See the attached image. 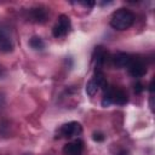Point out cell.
<instances>
[{"label": "cell", "mask_w": 155, "mask_h": 155, "mask_svg": "<svg viewBox=\"0 0 155 155\" xmlns=\"http://www.w3.org/2000/svg\"><path fill=\"white\" fill-rule=\"evenodd\" d=\"M98 86H97V84L91 79L87 84H86V93L88 94V96H91V97H93L97 92H98Z\"/></svg>", "instance_id": "13"}, {"label": "cell", "mask_w": 155, "mask_h": 155, "mask_svg": "<svg viewBox=\"0 0 155 155\" xmlns=\"http://www.w3.org/2000/svg\"><path fill=\"white\" fill-rule=\"evenodd\" d=\"M29 46L34 50H38V51H41L44 50L45 47V42L44 40L40 38V36H33L30 40H29Z\"/></svg>", "instance_id": "12"}, {"label": "cell", "mask_w": 155, "mask_h": 155, "mask_svg": "<svg viewBox=\"0 0 155 155\" xmlns=\"http://www.w3.org/2000/svg\"><path fill=\"white\" fill-rule=\"evenodd\" d=\"M70 27H71V24H70L69 17L65 15H61L58 17L56 25L52 29V34L54 38H63L70 31Z\"/></svg>", "instance_id": "3"}, {"label": "cell", "mask_w": 155, "mask_h": 155, "mask_svg": "<svg viewBox=\"0 0 155 155\" xmlns=\"http://www.w3.org/2000/svg\"><path fill=\"white\" fill-rule=\"evenodd\" d=\"M28 17L34 23H44L47 19V10L44 7H33L29 10Z\"/></svg>", "instance_id": "9"}, {"label": "cell", "mask_w": 155, "mask_h": 155, "mask_svg": "<svg viewBox=\"0 0 155 155\" xmlns=\"http://www.w3.org/2000/svg\"><path fill=\"white\" fill-rule=\"evenodd\" d=\"M134 22V15L127 8L116 10L110 19V25L116 30H126Z\"/></svg>", "instance_id": "1"}, {"label": "cell", "mask_w": 155, "mask_h": 155, "mask_svg": "<svg viewBox=\"0 0 155 155\" xmlns=\"http://www.w3.org/2000/svg\"><path fill=\"white\" fill-rule=\"evenodd\" d=\"M13 50L12 39L6 28L0 25V51L2 52H11Z\"/></svg>", "instance_id": "8"}, {"label": "cell", "mask_w": 155, "mask_h": 155, "mask_svg": "<svg viewBox=\"0 0 155 155\" xmlns=\"http://www.w3.org/2000/svg\"><path fill=\"white\" fill-rule=\"evenodd\" d=\"M144 91V86H143V84H140V82H136L134 84V92L136 93H140V92H143Z\"/></svg>", "instance_id": "15"}, {"label": "cell", "mask_w": 155, "mask_h": 155, "mask_svg": "<svg viewBox=\"0 0 155 155\" xmlns=\"http://www.w3.org/2000/svg\"><path fill=\"white\" fill-rule=\"evenodd\" d=\"M128 73L133 78H140L143 75H145L147 73V65L144 63V61L139 57H134L131 62V64L128 65Z\"/></svg>", "instance_id": "5"}, {"label": "cell", "mask_w": 155, "mask_h": 155, "mask_svg": "<svg viewBox=\"0 0 155 155\" xmlns=\"http://www.w3.org/2000/svg\"><path fill=\"white\" fill-rule=\"evenodd\" d=\"M4 75H5V69H4L2 65H0V78L4 76Z\"/></svg>", "instance_id": "18"}, {"label": "cell", "mask_w": 155, "mask_h": 155, "mask_svg": "<svg viewBox=\"0 0 155 155\" xmlns=\"http://www.w3.org/2000/svg\"><path fill=\"white\" fill-rule=\"evenodd\" d=\"M127 101H128V98H127V94L125 93V91H122L121 88H117V87H110V88L108 87L101 103L103 107H109L111 104L125 105L127 103Z\"/></svg>", "instance_id": "2"}, {"label": "cell", "mask_w": 155, "mask_h": 155, "mask_svg": "<svg viewBox=\"0 0 155 155\" xmlns=\"http://www.w3.org/2000/svg\"><path fill=\"white\" fill-rule=\"evenodd\" d=\"M133 59V56L126 52H117L111 57V62L116 68H128Z\"/></svg>", "instance_id": "6"}, {"label": "cell", "mask_w": 155, "mask_h": 155, "mask_svg": "<svg viewBox=\"0 0 155 155\" xmlns=\"http://www.w3.org/2000/svg\"><path fill=\"white\" fill-rule=\"evenodd\" d=\"M81 132H82V126L78 121L67 122L58 131L59 137H63V138H73L75 136H79Z\"/></svg>", "instance_id": "4"}, {"label": "cell", "mask_w": 155, "mask_h": 155, "mask_svg": "<svg viewBox=\"0 0 155 155\" xmlns=\"http://www.w3.org/2000/svg\"><path fill=\"white\" fill-rule=\"evenodd\" d=\"M92 138H93V140H96V142H103V140H104V134H103L102 132H94L93 136H92Z\"/></svg>", "instance_id": "14"}, {"label": "cell", "mask_w": 155, "mask_h": 155, "mask_svg": "<svg viewBox=\"0 0 155 155\" xmlns=\"http://www.w3.org/2000/svg\"><path fill=\"white\" fill-rule=\"evenodd\" d=\"M149 92L153 94V92H154V79H151V81H150V84H149Z\"/></svg>", "instance_id": "17"}, {"label": "cell", "mask_w": 155, "mask_h": 155, "mask_svg": "<svg viewBox=\"0 0 155 155\" xmlns=\"http://www.w3.org/2000/svg\"><path fill=\"white\" fill-rule=\"evenodd\" d=\"M92 80H93V81L97 84L98 88H102V90H104V91H107V90H108V82H107L105 75H104V73H103L101 69L96 68Z\"/></svg>", "instance_id": "11"}, {"label": "cell", "mask_w": 155, "mask_h": 155, "mask_svg": "<svg viewBox=\"0 0 155 155\" xmlns=\"http://www.w3.org/2000/svg\"><path fill=\"white\" fill-rule=\"evenodd\" d=\"M79 4H81V5L86 6V7H92L94 5V1H82V2H79Z\"/></svg>", "instance_id": "16"}, {"label": "cell", "mask_w": 155, "mask_h": 155, "mask_svg": "<svg viewBox=\"0 0 155 155\" xmlns=\"http://www.w3.org/2000/svg\"><path fill=\"white\" fill-rule=\"evenodd\" d=\"M109 59V52L107 50H104V47L102 46H97L94 48V53H93V61L96 62V68H101L103 64H105Z\"/></svg>", "instance_id": "10"}, {"label": "cell", "mask_w": 155, "mask_h": 155, "mask_svg": "<svg viewBox=\"0 0 155 155\" xmlns=\"http://www.w3.org/2000/svg\"><path fill=\"white\" fill-rule=\"evenodd\" d=\"M119 155H128V153H127L126 150H122V151L119 153Z\"/></svg>", "instance_id": "19"}, {"label": "cell", "mask_w": 155, "mask_h": 155, "mask_svg": "<svg viewBox=\"0 0 155 155\" xmlns=\"http://www.w3.org/2000/svg\"><path fill=\"white\" fill-rule=\"evenodd\" d=\"M82 151H84V143L80 139L69 142L63 147L64 155H82Z\"/></svg>", "instance_id": "7"}, {"label": "cell", "mask_w": 155, "mask_h": 155, "mask_svg": "<svg viewBox=\"0 0 155 155\" xmlns=\"http://www.w3.org/2000/svg\"><path fill=\"white\" fill-rule=\"evenodd\" d=\"M24 155H30V154H24Z\"/></svg>", "instance_id": "20"}]
</instances>
